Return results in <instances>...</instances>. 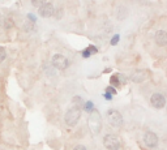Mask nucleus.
<instances>
[{
  "instance_id": "17",
  "label": "nucleus",
  "mask_w": 167,
  "mask_h": 150,
  "mask_svg": "<svg viewBox=\"0 0 167 150\" xmlns=\"http://www.w3.org/2000/svg\"><path fill=\"white\" fill-rule=\"evenodd\" d=\"M90 55H92V54H90V51L87 50V49H86V50H85L84 52H82V56H84V58H89Z\"/></svg>"
},
{
  "instance_id": "2",
  "label": "nucleus",
  "mask_w": 167,
  "mask_h": 150,
  "mask_svg": "<svg viewBox=\"0 0 167 150\" xmlns=\"http://www.w3.org/2000/svg\"><path fill=\"white\" fill-rule=\"evenodd\" d=\"M80 116H81V109L80 107L73 106L72 109H69L65 112L64 121L68 127H75V125L78 123V120H80Z\"/></svg>"
},
{
  "instance_id": "5",
  "label": "nucleus",
  "mask_w": 167,
  "mask_h": 150,
  "mask_svg": "<svg viewBox=\"0 0 167 150\" xmlns=\"http://www.w3.org/2000/svg\"><path fill=\"white\" fill-rule=\"evenodd\" d=\"M103 145L107 150H119L120 149V140L115 134H107L103 139Z\"/></svg>"
},
{
  "instance_id": "7",
  "label": "nucleus",
  "mask_w": 167,
  "mask_h": 150,
  "mask_svg": "<svg viewBox=\"0 0 167 150\" xmlns=\"http://www.w3.org/2000/svg\"><path fill=\"white\" fill-rule=\"evenodd\" d=\"M54 12H55V8H54V5L51 4V3H46V4H43L42 7L38 8L39 16L43 17V19H48V17H51L54 14Z\"/></svg>"
},
{
  "instance_id": "4",
  "label": "nucleus",
  "mask_w": 167,
  "mask_h": 150,
  "mask_svg": "<svg viewBox=\"0 0 167 150\" xmlns=\"http://www.w3.org/2000/svg\"><path fill=\"white\" fill-rule=\"evenodd\" d=\"M51 63H52V67L56 68V69H59V71L67 69L68 65H69L68 59H67L64 55H62V54H56V55H54Z\"/></svg>"
},
{
  "instance_id": "14",
  "label": "nucleus",
  "mask_w": 167,
  "mask_h": 150,
  "mask_svg": "<svg viewBox=\"0 0 167 150\" xmlns=\"http://www.w3.org/2000/svg\"><path fill=\"white\" fill-rule=\"evenodd\" d=\"M7 58V51H5L4 47L0 46V63L4 61V59Z\"/></svg>"
},
{
  "instance_id": "11",
  "label": "nucleus",
  "mask_w": 167,
  "mask_h": 150,
  "mask_svg": "<svg viewBox=\"0 0 167 150\" xmlns=\"http://www.w3.org/2000/svg\"><path fill=\"white\" fill-rule=\"evenodd\" d=\"M73 106L82 109V106H84V101L81 99L80 97H75V98H73Z\"/></svg>"
},
{
  "instance_id": "22",
  "label": "nucleus",
  "mask_w": 167,
  "mask_h": 150,
  "mask_svg": "<svg viewBox=\"0 0 167 150\" xmlns=\"http://www.w3.org/2000/svg\"><path fill=\"white\" fill-rule=\"evenodd\" d=\"M28 17H29V20H32V21H35V17L33 16V14H29Z\"/></svg>"
},
{
  "instance_id": "1",
  "label": "nucleus",
  "mask_w": 167,
  "mask_h": 150,
  "mask_svg": "<svg viewBox=\"0 0 167 150\" xmlns=\"http://www.w3.org/2000/svg\"><path fill=\"white\" fill-rule=\"evenodd\" d=\"M102 125H103L102 116H101V114H99V111L93 110L89 116V128H90V131H92V133L98 134L102 129Z\"/></svg>"
},
{
  "instance_id": "12",
  "label": "nucleus",
  "mask_w": 167,
  "mask_h": 150,
  "mask_svg": "<svg viewBox=\"0 0 167 150\" xmlns=\"http://www.w3.org/2000/svg\"><path fill=\"white\" fill-rule=\"evenodd\" d=\"M32 1V4H33V7H35V8H39V7H42L43 4H46V1L47 0H30Z\"/></svg>"
},
{
  "instance_id": "20",
  "label": "nucleus",
  "mask_w": 167,
  "mask_h": 150,
  "mask_svg": "<svg viewBox=\"0 0 167 150\" xmlns=\"http://www.w3.org/2000/svg\"><path fill=\"white\" fill-rule=\"evenodd\" d=\"M73 150H87V149L85 148V146H82V145H77V146H76V148L73 149Z\"/></svg>"
},
{
  "instance_id": "16",
  "label": "nucleus",
  "mask_w": 167,
  "mask_h": 150,
  "mask_svg": "<svg viewBox=\"0 0 167 150\" xmlns=\"http://www.w3.org/2000/svg\"><path fill=\"white\" fill-rule=\"evenodd\" d=\"M118 42H119V35H115V37L112 38V41H111V44H112V46H115Z\"/></svg>"
},
{
  "instance_id": "9",
  "label": "nucleus",
  "mask_w": 167,
  "mask_h": 150,
  "mask_svg": "<svg viewBox=\"0 0 167 150\" xmlns=\"http://www.w3.org/2000/svg\"><path fill=\"white\" fill-rule=\"evenodd\" d=\"M156 43L161 47L167 46V33L166 31H163V30H158V31L156 33Z\"/></svg>"
},
{
  "instance_id": "10",
  "label": "nucleus",
  "mask_w": 167,
  "mask_h": 150,
  "mask_svg": "<svg viewBox=\"0 0 167 150\" xmlns=\"http://www.w3.org/2000/svg\"><path fill=\"white\" fill-rule=\"evenodd\" d=\"M146 77H148V73L145 71H136L135 73L130 76V80L133 81V82H142V81H145L146 80Z\"/></svg>"
},
{
  "instance_id": "21",
  "label": "nucleus",
  "mask_w": 167,
  "mask_h": 150,
  "mask_svg": "<svg viewBox=\"0 0 167 150\" xmlns=\"http://www.w3.org/2000/svg\"><path fill=\"white\" fill-rule=\"evenodd\" d=\"M85 107H86L87 110H90V109H92V103H90V102H87V103H86V106H85Z\"/></svg>"
},
{
  "instance_id": "3",
  "label": "nucleus",
  "mask_w": 167,
  "mask_h": 150,
  "mask_svg": "<svg viewBox=\"0 0 167 150\" xmlns=\"http://www.w3.org/2000/svg\"><path fill=\"white\" fill-rule=\"evenodd\" d=\"M106 118H107V121L110 123L111 127H115V128H120L123 125V116L119 111L111 109L107 111L106 114Z\"/></svg>"
},
{
  "instance_id": "6",
  "label": "nucleus",
  "mask_w": 167,
  "mask_h": 150,
  "mask_svg": "<svg viewBox=\"0 0 167 150\" xmlns=\"http://www.w3.org/2000/svg\"><path fill=\"white\" fill-rule=\"evenodd\" d=\"M150 103L156 109H163L166 106V98L161 93H154L150 98Z\"/></svg>"
},
{
  "instance_id": "8",
  "label": "nucleus",
  "mask_w": 167,
  "mask_h": 150,
  "mask_svg": "<svg viewBox=\"0 0 167 150\" xmlns=\"http://www.w3.org/2000/svg\"><path fill=\"white\" fill-rule=\"evenodd\" d=\"M144 142L145 145L148 146V148H156L158 145V137L156 133H153V132H148V133H145L144 136Z\"/></svg>"
},
{
  "instance_id": "13",
  "label": "nucleus",
  "mask_w": 167,
  "mask_h": 150,
  "mask_svg": "<svg viewBox=\"0 0 167 150\" xmlns=\"http://www.w3.org/2000/svg\"><path fill=\"white\" fill-rule=\"evenodd\" d=\"M4 26H5V29H11V28H13V21H12V19H9V17H7L4 21Z\"/></svg>"
},
{
  "instance_id": "19",
  "label": "nucleus",
  "mask_w": 167,
  "mask_h": 150,
  "mask_svg": "<svg viewBox=\"0 0 167 150\" xmlns=\"http://www.w3.org/2000/svg\"><path fill=\"white\" fill-rule=\"evenodd\" d=\"M87 50L90 51V54H92V52H94V54H95L97 51H98V50H97V47H94V46H90V47H89V49H87Z\"/></svg>"
},
{
  "instance_id": "18",
  "label": "nucleus",
  "mask_w": 167,
  "mask_h": 150,
  "mask_svg": "<svg viewBox=\"0 0 167 150\" xmlns=\"http://www.w3.org/2000/svg\"><path fill=\"white\" fill-rule=\"evenodd\" d=\"M106 93H112V94H115V93H116V90H115L114 88H111V86H108V88L106 89Z\"/></svg>"
},
{
  "instance_id": "15",
  "label": "nucleus",
  "mask_w": 167,
  "mask_h": 150,
  "mask_svg": "<svg viewBox=\"0 0 167 150\" xmlns=\"http://www.w3.org/2000/svg\"><path fill=\"white\" fill-rule=\"evenodd\" d=\"M111 84H112V85H116V86L120 84V81L118 80V74H115V76L111 77Z\"/></svg>"
}]
</instances>
